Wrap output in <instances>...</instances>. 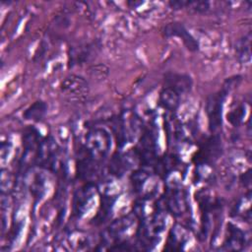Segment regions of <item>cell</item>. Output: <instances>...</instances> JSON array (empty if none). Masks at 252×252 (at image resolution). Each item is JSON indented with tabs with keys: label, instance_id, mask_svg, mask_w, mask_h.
I'll return each mask as SVG.
<instances>
[{
	"label": "cell",
	"instance_id": "obj_2",
	"mask_svg": "<svg viewBox=\"0 0 252 252\" xmlns=\"http://www.w3.org/2000/svg\"><path fill=\"white\" fill-rule=\"evenodd\" d=\"M110 137L103 129L92 130L86 143V153L94 160L103 158L110 149Z\"/></svg>",
	"mask_w": 252,
	"mask_h": 252
},
{
	"label": "cell",
	"instance_id": "obj_13",
	"mask_svg": "<svg viewBox=\"0 0 252 252\" xmlns=\"http://www.w3.org/2000/svg\"><path fill=\"white\" fill-rule=\"evenodd\" d=\"M243 108L242 107H238V108H236L235 110H233V111H231L228 115H227V120H229V122L232 124V125H234V126H236V125H238L239 124V122L241 121V119H242V117H243Z\"/></svg>",
	"mask_w": 252,
	"mask_h": 252
},
{
	"label": "cell",
	"instance_id": "obj_10",
	"mask_svg": "<svg viewBox=\"0 0 252 252\" xmlns=\"http://www.w3.org/2000/svg\"><path fill=\"white\" fill-rule=\"evenodd\" d=\"M179 101L180 95L178 94L163 87L159 95V102L163 108H166L167 110H175L179 105Z\"/></svg>",
	"mask_w": 252,
	"mask_h": 252
},
{
	"label": "cell",
	"instance_id": "obj_3",
	"mask_svg": "<svg viewBox=\"0 0 252 252\" xmlns=\"http://www.w3.org/2000/svg\"><path fill=\"white\" fill-rule=\"evenodd\" d=\"M163 33L167 37L176 36L180 38L183 44L189 49L190 51H197L199 49V44L197 40L189 33V32L185 29V27L181 23L173 22L169 23L164 27Z\"/></svg>",
	"mask_w": 252,
	"mask_h": 252
},
{
	"label": "cell",
	"instance_id": "obj_4",
	"mask_svg": "<svg viewBox=\"0 0 252 252\" xmlns=\"http://www.w3.org/2000/svg\"><path fill=\"white\" fill-rule=\"evenodd\" d=\"M164 88H167L179 95L190 92L192 88V79L186 74L167 73L164 76Z\"/></svg>",
	"mask_w": 252,
	"mask_h": 252
},
{
	"label": "cell",
	"instance_id": "obj_6",
	"mask_svg": "<svg viewBox=\"0 0 252 252\" xmlns=\"http://www.w3.org/2000/svg\"><path fill=\"white\" fill-rule=\"evenodd\" d=\"M166 205L172 215L179 217L183 214L184 210L186 209V197L179 189H171L166 199Z\"/></svg>",
	"mask_w": 252,
	"mask_h": 252
},
{
	"label": "cell",
	"instance_id": "obj_5",
	"mask_svg": "<svg viewBox=\"0 0 252 252\" xmlns=\"http://www.w3.org/2000/svg\"><path fill=\"white\" fill-rule=\"evenodd\" d=\"M88 83L84 78L72 75L64 80L61 85L62 91L73 95L85 94L88 92Z\"/></svg>",
	"mask_w": 252,
	"mask_h": 252
},
{
	"label": "cell",
	"instance_id": "obj_1",
	"mask_svg": "<svg viewBox=\"0 0 252 252\" xmlns=\"http://www.w3.org/2000/svg\"><path fill=\"white\" fill-rule=\"evenodd\" d=\"M226 83H228V85H224L221 90L211 94L207 99L206 111L208 115L209 129L211 132H216L221 127L222 104L227 93L231 89L230 80H227Z\"/></svg>",
	"mask_w": 252,
	"mask_h": 252
},
{
	"label": "cell",
	"instance_id": "obj_7",
	"mask_svg": "<svg viewBox=\"0 0 252 252\" xmlns=\"http://www.w3.org/2000/svg\"><path fill=\"white\" fill-rule=\"evenodd\" d=\"M220 139L219 136L214 135L212 136L209 140L206 141L204 148L201 149L200 153L198 154V160L202 162H207L211 159H213V158H217V157L219 156L220 153Z\"/></svg>",
	"mask_w": 252,
	"mask_h": 252
},
{
	"label": "cell",
	"instance_id": "obj_11",
	"mask_svg": "<svg viewBox=\"0 0 252 252\" xmlns=\"http://www.w3.org/2000/svg\"><path fill=\"white\" fill-rule=\"evenodd\" d=\"M47 111V105L43 101H35L24 112V117L29 120H41Z\"/></svg>",
	"mask_w": 252,
	"mask_h": 252
},
{
	"label": "cell",
	"instance_id": "obj_12",
	"mask_svg": "<svg viewBox=\"0 0 252 252\" xmlns=\"http://www.w3.org/2000/svg\"><path fill=\"white\" fill-rule=\"evenodd\" d=\"M175 166H177V158L173 155L165 156L157 162V170H158L160 174L169 173L174 169Z\"/></svg>",
	"mask_w": 252,
	"mask_h": 252
},
{
	"label": "cell",
	"instance_id": "obj_9",
	"mask_svg": "<svg viewBox=\"0 0 252 252\" xmlns=\"http://www.w3.org/2000/svg\"><path fill=\"white\" fill-rule=\"evenodd\" d=\"M251 32L239 38L235 45L237 57L241 62H249L251 59Z\"/></svg>",
	"mask_w": 252,
	"mask_h": 252
},
{
	"label": "cell",
	"instance_id": "obj_8",
	"mask_svg": "<svg viewBox=\"0 0 252 252\" xmlns=\"http://www.w3.org/2000/svg\"><path fill=\"white\" fill-rule=\"evenodd\" d=\"M227 232H228V235L226 236L225 242H224V244L227 245V248L236 249V250L241 248L245 242L243 231L232 224H228Z\"/></svg>",
	"mask_w": 252,
	"mask_h": 252
}]
</instances>
